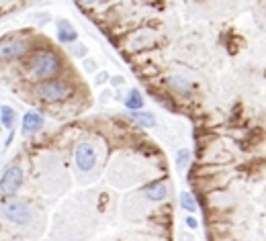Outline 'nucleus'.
I'll list each match as a JSON object with an SVG mask.
<instances>
[{
	"instance_id": "f257e3e1",
	"label": "nucleus",
	"mask_w": 266,
	"mask_h": 241,
	"mask_svg": "<svg viewBox=\"0 0 266 241\" xmlns=\"http://www.w3.org/2000/svg\"><path fill=\"white\" fill-rule=\"evenodd\" d=\"M62 61L53 51H37L29 63V78L39 80V82H47V80H53V76L60 72Z\"/></svg>"
},
{
	"instance_id": "f03ea898",
	"label": "nucleus",
	"mask_w": 266,
	"mask_h": 241,
	"mask_svg": "<svg viewBox=\"0 0 266 241\" xmlns=\"http://www.w3.org/2000/svg\"><path fill=\"white\" fill-rule=\"evenodd\" d=\"M74 94V86L64 80H47V82H39L35 86V96L41 102L53 105V102H64Z\"/></svg>"
},
{
	"instance_id": "7ed1b4c3",
	"label": "nucleus",
	"mask_w": 266,
	"mask_h": 241,
	"mask_svg": "<svg viewBox=\"0 0 266 241\" xmlns=\"http://www.w3.org/2000/svg\"><path fill=\"white\" fill-rule=\"evenodd\" d=\"M3 217H5V221H9L15 227H27L33 221V211L25 200L11 198L3 206Z\"/></svg>"
},
{
	"instance_id": "20e7f679",
	"label": "nucleus",
	"mask_w": 266,
	"mask_h": 241,
	"mask_svg": "<svg viewBox=\"0 0 266 241\" xmlns=\"http://www.w3.org/2000/svg\"><path fill=\"white\" fill-rule=\"evenodd\" d=\"M74 164L80 172H93L97 166V149L93 143L80 141L74 147Z\"/></svg>"
},
{
	"instance_id": "39448f33",
	"label": "nucleus",
	"mask_w": 266,
	"mask_h": 241,
	"mask_svg": "<svg viewBox=\"0 0 266 241\" xmlns=\"http://www.w3.org/2000/svg\"><path fill=\"white\" fill-rule=\"evenodd\" d=\"M0 186H3V196H11L15 194L21 186H23V170L19 166H9L3 172V180H0Z\"/></svg>"
},
{
	"instance_id": "423d86ee",
	"label": "nucleus",
	"mask_w": 266,
	"mask_h": 241,
	"mask_svg": "<svg viewBox=\"0 0 266 241\" xmlns=\"http://www.w3.org/2000/svg\"><path fill=\"white\" fill-rule=\"evenodd\" d=\"M27 49H29V43L25 39H5L3 57H5V61H11V59H17V57L25 55Z\"/></svg>"
},
{
	"instance_id": "0eeeda50",
	"label": "nucleus",
	"mask_w": 266,
	"mask_h": 241,
	"mask_svg": "<svg viewBox=\"0 0 266 241\" xmlns=\"http://www.w3.org/2000/svg\"><path fill=\"white\" fill-rule=\"evenodd\" d=\"M43 117H41V113H37V111H29V113H25V117H23V123H21V133L25 135V137H33L37 131H41L43 129Z\"/></svg>"
},
{
	"instance_id": "6e6552de",
	"label": "nucleus",
	"mask_w": 266,
	"mask_h": 241,
	"mask_svg": "<svg viewBox=\"0 0 266 241\" xmlns=\"http://www.w3.org/2000/svg\"><path fill=\"white\" fill-rule=\"evenodd\" d=\"M143 192H145V196H147L150 200L160 202V200H164V198L168 196V184H166L164 180H156V182L147 184V186L143 188Z\"/></svg>"
},
{
	"instance_id": "1a4fd4ad",
	"label": "nucleus",
	"mask_w": 266,
	"mask_h": 241,
	"mask_svg": "<svg viewBox=\"0 0 266 241\" xmlns=\"http://www.w3.org/2000/svg\"><path fill=\"white\" fill-rule=\"evenodd\" d=\"M76 37H78V33L74 31V27L68 21H60L57 23V39L62 43H72V41H76Z\"/></svg>"
},
{
	"instance_id": "9d476101",
	"label": "nucleus",
	"mask_w": 266,
	"mask_h": 241,
	"mask_svg": "<svg viewBox=\"0 0 266 241\" xmlns=\"http://www.w3.org/2000/svg\"><path fill=\"white\" fill-rule=\"evenodd\" d=\"M125 107L127 111H133V113H139L143 109V96L139 90H129L127 98H125Z\"/></svg>"
},
{
	"instance_id": "9b49d317",
	"label": "nucleus",
	"mask_w": 266,
	"mask_h": 241,
	"mask_svg": "<svg viewBox=\"0 0 266 241\" xmlns=\"http://www.w3.org/2000/svg\"><path fill=\"white\" fill-rule=\"evenodd\" d=\"M15 119H17L15 109L9 107V105H3V109H0V121H3V127H5V129H13Z\"/></svg>"
},
{
	"instance_id": "f8f14e48",
	"label": "nucleus",
	"mask_w": 266,
	"mask_h": 241,
	"mask_svg": "<svg viewBox=\"0 0 266 241\" xmlns=\"http://www.w3.org/2000/svg\"><path fill=\"white\" fill-rule=\"evenodd\" d=\"M170 86L176 92H191L193 90V84L189 82L187 78H183V76H172L170 78Z\"/></svg>"
},
{
	"instance_id": "ddd939ff",
	"label": "nucleus",
	"mask_w": 266,
	"mask_h": 241,
	"mask_svg": "<svg viewBox=\"0 0 266 241\" xmlns=\"http://www.w3.org/2000/svg\"><path fill=\"white\" fill-rule=\"evenodd\" d=\"M181 206H183L187 213H191V215H195L197 209H199L197 198H195L191 192H181Z\"/></svg>"
},
{
	"instance_id": "4468645a",
	"label": "nucleus",
	"mask_w": 266,
	"mask_h": 241,
	"mask_svg": "<svg viewBox=\"0 0 266 241\" xmlns=\"http://www.w3.org/2000/svg\"><path fill=\"white\" fill-rule=\"evenodd\" d=\"M133 117V121L137 123V125H141V127H147V129H152V127H156V117L152 115V113H133L131 115Z\"/></svg>"
},
{
	"instance_id": "2eb2a0df",
	"label": "nucleus",
	"mask_w": 266,
	"mask_h": 241,
	"mask_svg": "<svg viewBox=\"0 0 266 241\" xmlns=\"http://www.w3.org/2000/svg\"><path fill=\"white\" fill-rule=\"evenodd\" d=\"M191 162V151L189 149H181L179 153H176V166H179L181 170H185Z\"/></svg>"
},
{
	"instance_id": "dca6fc26",
	"label": "nucleus",
	"mask_w": 266,
	"mask_h": 241,
	"mask_svg": "<svg viewBox=\"0 0 266 241\" xmlns=\"http://www.w3.org/2000/svg\"><path fill=\"white\" fill-rule=\"evenodd\" d=\"M185 223H187V227H189V229H197V227H199V221H197V217H195V215H189V217L185 219Z\"/></svg>"
},
{
	"instance_id": "f3484780",
	"label": "nucleus",
	"mask_w": 266,
	"mask_h": 241,
	"mask_svg": "<svg viewBox=\"0 0 266 241\" xmlns=\"http://www.w3.org/2000/svg\"><path fill=\"white\" fill-rule=\"evenodd\" d=\"M80 3H82V5H97L99 0H80Z\"/></svg>"
}]
</instances>
